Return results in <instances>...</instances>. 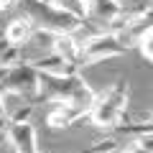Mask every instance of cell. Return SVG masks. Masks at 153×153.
<instances>
[{
  "label": "cell",
  "mask_w": 153,
  "mask_h": 153,
  "mask_svg": "<svg viewBox=\"0 0 153 153\" xmlns=\"http://www.w3.org/2000/svg\"><path fill=\"white\" fill-rule=\"evenodd\" d=\"M94 89L84 82L82 71H66V74H41V94L38 97L49 102H66L84 110L87 115L89 105L94 100Z\"/></svg>",
  "instance_id": "obj_1"
},
{
  "label": "cell",
  "mask_w": 153,
  "mask_h": 153,
  "mask_svg": "<svg viewBox=\"0 0 153 153\" xmlns=\"http://www.w3.org/2000/svg\"><path fill=\"white\" fill-rule=\"evenodd\" d=\"M18 8L26 13L23 18L33 28L49 33H79L84 28V18L54 5L51 0H18Z\"/></svg>",
  "instance_id": "obj_2"
},
{
  "label": "cell",
  "mask_w": 153,
  "mask_h": 153,
  "mask_svg": "<svg viewBox=\"0 0 153 153\" xmlns=\"http://www.w3.org/2000/svg\"><path fill=\"white\" fill-rule=\"evenodd\" d=\"M128 110V82H117L107 87L105 92L94 94L84 120H89L97 128H117L123 123V115Z\"/></svg>",
  "instance_id": "obj_3"
},
{
  "label": "cell",
  "mask_w": 153,
  "mask_h": 153,
  "mask_svg": "<svg viewBox=\"0 0 153 153\" xmlns=\"http://www.w3.org/2000/svg\"><path fill=\"white\" fill-rule=\"evenodd\" d=\"M0 89L5 97H21L26 102H36L41 94V74L31 64H10L5 76L0 79Z\"/></svg>",
  "instance_id": "obj_4"
},
{
  "label": "cell",
  "mask_w": 153,
  "mask_h": 153,
  "mask_svg": "<svg viewBox=\"0 0 153 153\" xmlns=\"http://www.w3.org/2000/svg\"><path fill=\"white\" fill-rule=\"evenodd\" d=\"M128 46L120 41V36L115 31H105V33H92L82 41V61L87 64H100L107 59H117V56L128 54Z\"/></svg>",
  "instance_id": "obj_5"
},
{
  "label": "cell",
  "mask_w": 153,
  "mask_h": 153,
  "mask_svg": "<svg viewBox=\"0 0 153 153\" xmlns=\"http://www.w3.org/2000/svg\"><path fill=\"white\" fill-rule=\"evenodd\" d=\"M5 135H8V140H10V146H13V151H16V153H38L36 128H33V123L28 120L23 112L8 117Z\"/></svg>",
  "instance_id": "obj_6"
},
{
  "label": "cell",
  "mask_w": 153,
  "mask_h": 153,
  "mask_svg": "<svg viewBox=\"0 0 153 153\" xmlns=\"http://www.w3.org/2000/svg\"><path fill=\"white\" fill-rule=\"evenodd\" d=\"M51 51L59 59H64L71 69L82 71V66H84V61H82V38H76V33H56L54 44H51Z\"/></svg>",
  "instance_id": "obj_7"
},
{
  "label": "cell",
  "mask_w": 153,
  "mask_h": 153,
  "mask_svg": "<svg viewBox=\"0 0 153 153\" xmlns=\"http://www.w3.org/2000/svg\"><path fill=\"white\" fill-rule=\"evenodd\" d=\"M87 18L94 23H115L125 16L115 0H84V21Z\"/></svg>",
  "instance_id": "obj_8"
},
{
  "label": "cell",
  "mask_w": 153,
  "mask_h": 153,
  "mask_svg": "<svg viewBox=\"0 0 153 153\" xmlns=\"http://www.w3.org/2000/svg\"><path fill=\"white\" fill-rule=\"evenodd\" d=\"M84 120V110L74 107V105H66V102H51V110L46 112V125L49 128H69L74 123Z\"/></svg>",
  "instance_id": "obj_9"
},
{
  "label": "cell",
  "mask_w": 153,
  "mask_h": 153,
  "mask_svg": "<svg viewBox=\"0 0 153 153\" xmlns=\"http://www.w3.org/2000/svg\"><path fill=\"white\" fill-rule=\"evenodd\" d=\"M28 64H31L38 74H66V71H76V69H71L64 59H59L54 51H49L46 56H38V59L28 61Z\"/></svg>",
  "instance_id": "obj_10"
},
{
  "label": "cell",
  "mask_w": 153,
  "mask_h": 153,
  "mask_svg": "<svg viewBox=\"0 0 153 153\" xmlns=\"http://www.w3.org/2000/svg\"><path fill=\"white\" fill-rule=\"evenodd\" d=\"M31 33H33V26L31 23L26 21V18H16V21H10L5 26V41L10 46H18V49H21L23 44H28V41H31Z\"/></svg>",
  "instance_id": "obj_11"
},
{
  "label": "cell",
  "mask_w": 153,
  "mask_h": 153,
  "mask_svg": "<svg viewBox=\"0 0 153 153\" xmlns=\"http://www.w3.org/2000/svg\"><path fill=\"white\" fill-rule=\"evenodd\" d=\"M120 5L123 16L130 18V16H148L151 13V0H115Z\"/></svg>",
  "instance_id": "obj_12"
},
{
  "label": "cell",
  "mask_w": 153,
  "mask_h": 153,
  "mask_svg": "<svg viewBox=\"0 0 153 153\" xmlns=\"http://www.w3.org/2000/svg\"><path fill=\"white\" fill-rule=\"evenodd\" d=\"M133 49L140 51V56L148 61V64H153V28H148V31L140 33V38L135 41V46Z\"/></svg>",
  "instance_id": "obj_13"
},
{
  "label": "cell",
  "mask_w": 153,
  "mask_h": 153,
  "mask_svg": "<svg viewBox=\"0 0 153 153\" xmlns=\"http://www.w3.org/2000/svg\"><path fill=\"white\" fill-rule=\"evenodd\" d=\"M51 3L59 5V8H64V10H71L79 18H84V0H51Z\"/></svg>",
  "instance_id": "obj_14"
},
{
  "label": "cell",
  "mask_w": 153,
  "mask_h": 153,
  "mask_svg": "<svg viewBox=\"0 0 153 153\" xmlns=\"http://www.w3.org/2000/svg\"><path fill=\"white\" fill-rule=\"evenodd\" d=\"M123 153H153V148H148V146H140L138 140H130V146H128Z\"/></svg>",
  "instance_id": "obj_15"
},
{
  "label": "cell",
  "mask_w": 153,
  "mask_h": 153,
  "mask_svg": "<svg viewBox=\"0 0 153 153\" xmlns=\"http://www.w3.org/2000/svg\"><path fill=\"white\" fill-rule=\"evenodd\" d=\"M8 123V115H5V94L0 89V125H5Z\"/></svg>",
  "instance_id": "obj_16"
},
{
  "label": "cell",
  "mask_w": 153,
  "mask_h": 153,
  "mask_svg": "<svg viewBox=\"0 0 153 153\" xmlns=\"http://www.w3.org/2000/svg\"><path fill=\"white\" fill-rule=\"evenodd\" d=\"M18 0H0V10H5V8H16Z\"/></svg>",
  "instance_id": "obj_17"
},
{
  "label": "cell",
  "mask_w": 153,
  "mask_h": 153,
  "mask_svg": "<svg viewBox=\"0 0 153 153\" xmlns=\"http://www.w3.org/2000/svg\"><path fill=\"white\" fill-rule=\"evenodd\" d=\"M8 66H10V64H0V79H3V76H5V71H8Z\"/></svg>",
  "instance_id": "obj_18"
}]
</instances>
